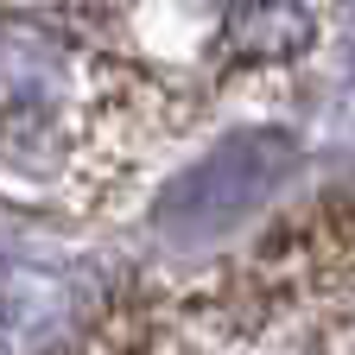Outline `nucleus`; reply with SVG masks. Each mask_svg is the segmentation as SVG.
<instances>
[{"mask_svg":"<svg viewBox=\"0 0 355 355\" xmlns=\"http://www.w3.org/2000/svg\"><path fill=\"white\" fill-rule=\"evenodd\" d=\"M304 38H311V19L292 0H248L229 19V44L248 58H292V51H304Z\"/></svg>","mask_w":355,"mask_h":355,"instance_id":"nucleus-2","label":"nucleus"},{"mask_svg":"<svg viewBox=\"0 0 355 355\" xmlns=\"http://www.w3.org/2000/svg\"><path fill=\"white\" fill-rule=\"evenodd\" d=\"M286 159H292L286 140H273V133H241V140H229L184 191L165 203V216H171V209H178V216H235V209H248V203L279 178Z\"/></svg>","mask_w":355,"mask_h":355,"instance_id":"nucleus-1","label":"nucleus"}]
</instances>
